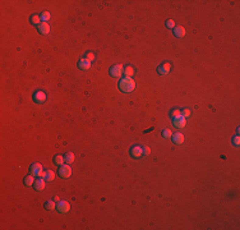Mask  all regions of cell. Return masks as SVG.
I'll list each match as a JSON object with an SVG mask.
<instances>
[{"label": "cell", "instance_id": "20", "mask_svg": "<svg viewBox=\"0 0 240 230\" xmlns=\"http://www.w3.org/2000/svg\"><path fill=\"white\" fill-rule=\"evenodd\" d=\"M64 160H65V162L66 164H70L74 161V155H73V152H66L65 155H64Z\"/></svg>", "mask_w": 240, "mask_h": 230}, {"label": "cell", "instance_id": "1", "mask_svg": "<svg viewBox=\"0 0 240 230\" xmlns=\"http://www.w3.org/2000/svg\"><path fill=\"white\" fill-rule=\"evenodd\" d=\"M118 88L122 91V92H125V94H129L132 92L133 90L136 88V82L133 81V78H128V77H124L122 80L119 81L118 83Z\"/></svg>", "mask_w": 240, "mask_h": 230}, {"label": "cell", "instance_id": "2", "mask_svg": "<svg viewBox=\"0 0 240 230\" xmlns=\"http://www.w3.org/2000/svg\"><path fill=\"white\" fill-rule=\"evenodd\" d=\"M30 174L33 176H37V178H42V174H44V168L41 164H32L31 168H30Z\"/></svg>", "mask_w": 240, "mask_h": 230}, {"label": "cell", "instance_id": "12", "mask_svg": "<svg viewBox=\"0 0 240 230\" xmlns=\"http://www.w3.org/2000/svg\"><path fill=\"white\" fill-rule=\"evenodd\" d=\"M45 183L46 180L44 178H37L33 183V188H35V190H42L45 188Z\"/></svg>", "mask_w": 240, "mask_h": 230}, {"label": "cell", "instance_id": "19", "mask_svg": "<svg viewBox=\"0 0 240 230\" xmlns=\"http://www.w3.org/2000/svg\"><path fill=\"white\" fill-rule=\"evenodd\" d=\"M31 23H32L33 26H38L40 23H41V16H38V14L31 16Z\"/></svg>", "mask_w": 240, "mask_h": 230}, {"label": "cell", "instance_id": "25", "mask_svg": "<svg viewBox=\"0 0 240 230\" xmlns=\"http://www.w3.org/2000/svg\"><path fill=\"white\" fill-rule=\"evenodd\" d=\"M86 59H87V60H90V62L92 63V62H93V60H95V59H96V56H95V54H93V52L88 51L87 54H86Z\"/></svg>", "mask_w": 240, "mask_h": 230}, {"label": "cell", "instance_id": "27", "mask_svg": "<svg viewBox=\"0 0 240 230\" xmlns=\"http://www.w3.org/2000/svg\"><path fill=\"white\" fill-rule=\"evenodd\" d=\"M231 142H232V144H234L235 147H239V144H240V137H239V136H235V137L231 140Z\"/></svg>", "mask_w": 240, "mask_h": 230}, {"label": "cell", "instance_id": "4", "mask_svg": "<svg viewBox=\"0 0 240 230\" xmlns=\"http://www.w3.org/2000/svg\"><path fill=\"white\" fill-rule=\"evenodd\" d=\"M59 175H60V178H63V179L69 178L72 175V168L69 166V164H65V165H62L59 168Z\"/></svg>", "mask_w": 240, "mask_h": 230}, {"label": "cell", "instance_id": "22", "mask_svg": "<svg viewBox=\"0 0 240 230\" xmlns=\"http://www.w3.org/2000/svg\"><path fill=\"white\" fill-rule=\"evenodd\" d=\"M180 115H182V110H179V109H172L170 111V118H171V119H175V118H178Z\"/></svg>", "mask_w": 240, "mask_h": 230}, {"label": "cell", "instance_id": "23", "mask_svg": "<svg viewBox=\"0 0 240 230\" xmlns=\"http://www.w3.org/2000/svg\"><path fill=\"white\" fill-rule=\"evenodd\" d=\"M50 18H51V14H50L49 12H42V13H41V21H42V22L50 21Z\"/></svg>", "mask_w": 240, "mask_h": 230}, {"label": "cell", "instance_id": "26", "mask_svg": "<svg viewBox=\"0 0 240 230\" xmlns=\"http://www.w3.org/2000/svg\"><path fill=\"white\" fill-rule=\"evenodd\" d=\"M166 27H168L169 30L175 28V22L172 21V19H168V21H166Z\"/></svg>", "mask_w": 240, "mask_h": 230}, {"label": "cell", "instance_id": "10", "mask_svg": "<svg viewBox=\"0 0 240 230\" xmlns=\"http://www.w3.org/2000/svg\"><path fill=\"white\" fill-rule=\"evenodd\" d=\"M77 67L81 69V70H88L90 68H91V62L90 60H87V59H79V62H78V64H77Z\"/></svg>", "mask_w": 240, "mask_h": 230}, {"label": "cell", "instance_id": "28", "mask_svg": "<svg viewBox=\"0 0 240 230\" xmlns=\"http://www.w3.org/2000/svg\"><path fill=\"white\" fill-rule=\"evenodd\" d=\"M182 115H183L184 118L190 116V110H189V109H183V110H182Z\"/></svg>", "mask_w": 240, "mask_h": 230}, {"label": "cell", "instance_id": "15", "mask_svg": "<svg viewBox=\"0 0 240 230\" xmlns=\"http://www.w3.org/2000/svg\"><path fill=\"white\" fill-rule=\"evenodd\" d=\"M171 138H172V142H174L175 144H182L183 142H184V136L182 134V133H174L171 136Z\"/></svg>", "mask_w": 240, "mask_h": 230}, {"label": "cell", "instance_id": "5", "mask_svg": "<svg viewBox=\"0 0 240 230\" xmlns=\"http://www.w3.org/2000/svg\"><path fill=\"white\" fill-rule=\"evenodd\" d=\"M56 210H58L59 214H66V212H69V210H70L69 202L60 200V201L56 203Z\"/></svg>", "mask_w": 240, "mask_h": 230}, {"label": "cell", "instance_id": "11", "mask_svg": "<svg viewBox=\"0 0 240 230\" xmlns=\"http://www.w3.org/2000/svg\"><path fill=\"white\" fill-rule=\"evenodd\" d=\"M172 123H174V127H176V128H184L186 124V119L183 115H180V116L175 118V119H172Z\"/></svg>", "mask_w": 240, "mask_h": 230}, {"label": "cell", "instance_id": "3", "mask_svg": "<svg viewBox=\"0 0 240 230\" xmlns=\"http://www.w3.org/2000/svg\"><path fill=\"white\" fill-rule=\"evenodd\" d=\"M123 72H124V67L122 64H116V65H112V67L109 69V73L111 77L118 78L120 76H123Z\"/></svg>", "mask_w": 240, "mask_h": 230}, {"label": "cell", "instance_id": "24", "mask_svg": "<svg viewBox=\"0 0 240 230\" xmlns=\"http://www.w3.org/2000/svg\"><path fill=\"white\" fill-rule=\"evenodd\" d=\"M161 136L164 137V138H171V136H172V133H171V130H169V129H164L162 130V133H161Z\"/></svg>", "mask_w": 240, "mask_h": 230}, {"label": "cell", "instance_id": "16", "mask_svg": "<svg viewBox=\"0 0 240 230\" xmlns=\"http://www.w3.org/2000/svg\"><path fill=\"white\" fill-rule=\"evenodd\" d=\"M23 183H24V186L26 187H32L33 186V183H35V176L33 175H27V176H24V179H23Z\"/></svg>", "mask_w": 240, "mask_h": 230}, {"label": "cell", "instance_id": "13", "mask_svg": "<svg viewBox=\"0 0 240 230\" xmlns=\"http://www.w3.org/2000/svg\"><path fill=\"white\" fill-rule=\"evenodd\" d=\"M42 178L46 182H52L55 179V173L52 172V170H46V172H44V174H42Z\"/></svg>", "mask_w": 240, "mask_h": 230}, {"label": "cell", "instance_id": "8", "mask_svg": "<svg viewBox=\"0 0 240 230\" xmlns=\"http://www.w3.org/2000/svg\"><path fill=\"white\" fill-rule=\"evenodd\" d=\"M32 98H33V101H35L36 104H44L45 101H46V94L44 91H36L35 94H33V96H32Z\"/></svg>", "mask_w": 240, "mask_h": 230}, {"label": "cell", "instance_id": "9", "mask_svg": "<svg viewBox=\"0 0 240 230\" xmlns=\"http://www.w3.org/2000/svg\"><path fill=\"white\" fill-rule=\"evenodd\" d=\"M37 30H38V32H40L41 35H48V34H50V26H49L48 22H41V23L37 26Z\"/></svg>", "mask_w": 240, "mask_h": 230}, {"label": "cell", "instance_id": "30", "mask_svg": "<svg viewBox=\"0 0 240 230\" xmlns=\"http://www.w3.org/2000/svg\"><path fill=\"white\" fill-rule=\"evenodd\" d=\"M54 201H55V202L58 203V202L60 201V197H59V196H56V197H55V198H54Z\"/></svg>", "mask_w": 240, "mask_h": 230}, {"label": "cell", "instance_id": "7", "mask_svg": "<svg viewBox=\"0 0 240 230\" xmlns=\"http://www.w3.org/2000/svg\"><path fill=\"white\" fill-rule=\"evenodd\" d=\"M170 70H171V63L165 62V63H162V64L157 68V73H158L160 76H166V74H169Z\"/></svg>", "mask_w": 240, "mask_h": 230}, {"label": "cell", "instance_id": "18", "mask_svg": "<svg viewBox=\"0 0 240 230\" xmlns=\"http://www.w3.org/2000/svg\"><path fill=\"white\" fill-rule=\"evenodd\" d=\"M64 162H65L64 156H62V155H56V156L54 157V164H55V165L62 166V165H64Z\"/></svg>", "mask_w": 240, "mask_h": 230}, {"label": "cell", "instance_id": "21", "mask_svg": "<svg viewBox=\"0 0 240 230\" xmlns=\"http://www.w3.org/2000/svg\"><path fill=\"white\" fill-rule=\"evenodd\" d=\"M55 201H46L45 202V208L46 210H49V211H51V210H54V208H56V205H55Z\"/></svg>", "mask_w": 240, "mask_h": 230}, {"label": "cell", "instance_id": "14", "mask_svg": "<svg viewBox=\"0 0 240 230\" xmlns=\"http://www.w3.org/2000/svg\"><path fill=\"white\" fill-rule=\"evenodd\" d=\"M134 73H136V69L133 68L132 65H126V67H124V72H123V74H124L125 77L132 78L133 76H134Z\"/></svg>", "mask_w": 240, "mask_h": 230}, {"label": "cell", "instance_id": "29", "mask_svg": "<svg viewBox=\"0 0 240 230\" xmlns=\"http://www.w3.org/2000/svg\"><path fill=\"white\" fill-rule=\"evenodd\" d=\"M150 154H151L150 147H148V146H144V147H143V155H144V156H148Z\"/></svg>", "mask_w": 240, "mask_h": 230}, {"label": "cell", "instance_id": "6", "mask_svg": "<svg viewBox=\"0 0 240 230\" xmlns=\"http://www.w3.org/2000/svg\"><path fill=\"white\" fill-rule=\"evenodd\" d=\"M129 154H130V156L133 157V159H139L141 156H143V147L136 144V146H133L129 150Z\"/></svg>", "mask_w": 240, "mask_h": 230}, {"label": "cell", "instance_id": "17", "mask_svg": "<svg viewBox=\"0 0 240 230\" xmlns=\"http://www.w3.org/2000/svg\"><path fill=\"white\" fill-rule=\"evenodd\" d=\"M174 36L178 38H182L185 36V30L184 27H175L174 28Z\"/></svg>", "mask_w": 240, "mask_h": 230}]
</instances>
